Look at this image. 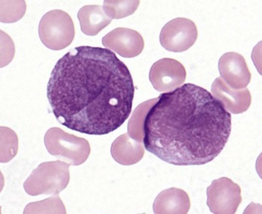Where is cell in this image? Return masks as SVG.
I'll return each mask as SVG.
<instances>
[{
	"mask_svg": "<svg viewBox=\"0 0 262 214\" xmlns=\"http://www.w3.org/2000/svg\"><path fill=\"white\" fill-rule=\"evenodd\" d=\"M221 79L232 89H244L251 81L250 71L245 58L236 52H228L219 59Z\"/></svg>",
	"mask_w": 262,
	"mask_h": 214,
	"instance_id": "9c48e42d",
	"label": "cell"
},
{
	"mask_svg": "<svg viewBox=\"0 0 262 214\" xmlns=\"http://www.w3.org/2000/svg\"><path fill=\"white\" fill-rule=\"evenodd\" d=\"M102 44L125 58L139 56L144 47V41L139 32L128 28L114 30L103 37Z\"/></svg>",
	"mask_w": 262,
	"mask_h": 214,
	"instance_id": "30bf717a",
	"label": "cell"
},
{
	"mask_svg": "<svg viewBox=\"0 0 262 214\" xmlns=\"http://www.w3.org/2000/svg\"><path fill=\"white\" fill-rule=\"evenodd\" d=\"M190 200L183 189L170 188L161 192L154 203V213L157 214L188 213Z\"/></svg>",
	"mask_w": 262,
	"mask_h": 214,
	"instance_id": "7c38bea8",
	"label": "cell"
},
{
	"mask_svg": "<svg viewBox=\"0 0 262 214\" xmlns=\"http://www.w3.org/2000/svg\"><path fill=\"white\" fill-rule=\"evenodd\" d=\"M212 96L220 101L228 112L241 114L249 109L252 103V96L247 88L232 89L221 78H217L212 85Z\"/></svg>",
	"mask_w": 262,
	"mask_h": 214,
	"instance_id": "8fae6325",
	"label": "cell"
},
{
	"mask_svg": "<svg viewBox=\"0 0 262 214\" xmlns=\"http://www.w3.org/2000/svg\"><path fill=\"white\" fill-rule=\"evenodd\" d=\"M81 31L87 36L98 35L111 23L101 6H85L78 12Z\"/></svg>",
	"mask_w": 262,
	"mask_h": 214,
	"instance_id": "5bb4252c",
	"label": "cell"
},
{
	"mask_svg": "<svg viewBox=\"0 0 262 214\" xmlns=\"http://www.w3.org/2000/svg\"><path fill=\"white\" fill-rule=\"evenodd\" d=\"M198 37V28L193 20L177 17L168 22L160 35V44L169 52H183L194 45Z\"/></svg>",
	"mask_w": 262,
	"mask_h": 214,
	"instance_id": "52a82bcc",
	"label": "cell"
},
{
	"mask_svg": "<svg viewBox=\"0 0 262 214\" xmlns=\"http://www.w3.org/2000/svg\"><path fill=\"white\" fill-rule=\"evenodd\" d=\"M69 166L61 161L42 163L24 183L25 192L32 196L59 194L69 183Z\"/></svg>",
	"mask_w": 262,
	"mask_h": 214,
	"instance_id": "3957f363",
	"label": "cell"
},
{
	"mask_svg": "<svg viewBox=\"0 0 262 214\" xmlns=\"http://www.w3.org/2000/svg\"><path fill=\"white\" fill-rule=\"evenodd\" d=\"M111 153L113 158L123 165H133L139 162L144 155L142 142L124 134L117 138L111 145Z\"/></svg>",
	"mask_w": 262,
	"mask_h": 214,
	"instance_id": "4fadbf2b",
	"label": "cell"
},
{
	"mask_svg": "<svg viewBox=\"0 0 262 214\" xmlns=\"http://www.w3.org/2000/svg\"><path fill=\"white\" fill-rule=\"evenodd\" d=\"M135 85L129 69L104 47L79 46L58 60L47 85L56 120L73 131L105 135L132 112Z\"/></svg>",
	"mask_w": 262,
	"mask_h": 214,
	"instance_id": "6da1fadb",
	"label": "cell"
},
{
	"mask_svg": "<svg viewBox=\"0 0 262 214\" xmlns=\"http://www.w3.org/2000/svg\"><path fill=\"white\" fill-rule=\"evenodd\" d=\"M157 101V98L149 100L135 109L128 124V134L130 137L143 142L144 120L147 112Z\"/></svg>",
	"mask_w": 262,
	"mask_h": 214,
	"instance_id": "9a60e30c",
	"label": "cell"
},
{
	"mask_svg": "<svg viewBox=\"0 0 262 214\" xmlns=\"http://www.w3.org/2000/svg\"><path fill=\"white\" fill-rule=\"evenodd\" d=\"M231 115L210 92L187 83L162 93L144 123V148L177 166L203 165L222 153Z\"/></svg>",
	"mask_w": 262,
	"mask_h": 214,
	"instance_id": "7a4b0ae2",
	"label": "cell"
},
{
	"mask_svg": "<svg viewBox=\"0 0 262 214\" xmlns=\"http://www.w3.org/2000/svg\"><path fill=\"white\" fill-rule=\"evenodd\" d=\"M18 149L17 135L10 128H1V162H9L15 156Z\"/></svg>",
	"mask_w": 262,
	"mask_h": 214,
	"instance_id": "ac0fdd59",
	"label": "cell"
},
{
	"mask_svg": "<svg viewBox=\"0 0 262 214\" xmlns=\"http://www.w3.org/2000/svg\"><path fill=\"white\" fill-rule=\"evenodd\" d=\"M206 195L208 207L215 214L235 213L242 202L241 187L228 177L213 180Z\"/></svg>",
	"mask_w": 262,
	"mask_h": 214,
	"instance_id": "8992f818",
	"label": "cell"
},
{
	"mask_svg": "<svg viewBox=\"0 0 262 214\" xmlns=\"http://www.w3.org/2000/svg\"><path fill=\"white\" fill-rule=\"evenodd\" d=\"M44 142L51 155L70 165L83 164L91 153L90 142L87 139L68 134L59 128L48 130Z\"/></svg>",
	"mask_w": 262,
	"mask_h": 214,
	"instance_id": "277c9868",
	"label": "cell"
},
{
	"mask_svg": "<svg viewBox=\"0 0 262 214\" xmlns=\"http://www.w3.org/2000/svg\"><path fill=\"white\" fill-rule=\"evenodd\" d=\"M140 1H110L106 0L103 5L104 13L111 19H121L135 13Z\"/></svg>",
	"mask_w": 262,
	"mask_h": 214,
	"instance_id": "2e32d148",
	"label": "cell"
},
{
	"mask_svg": "<svg viewBox=\"0 0 262 214\" xmlns=\"http://www.w3.org/2000/svg\"><path fill=\"white\" fill-rule=\"evenodd\" d=\"M187 73L180 62L171 58H163L150 68L149 79L157 91L170 92L185 82Z\"/></svg>",
	"mask_w": 262,
	"mask_h": 214,
	"instance_id": "ba28073f",
	"label": "cell"
},
{
	"mask_svg": "<svg viewBox=\"0 0 262 214\" xmlns=\"http://www.w3.org/2000/svg\"><path fill=\"white\" fill-rule=\"evenodd\" d=\"M41 42L51 50L68 47L75 36V28L71 16L62 10L50 11L43 15L39 25Z\"/></svg>",
	"mask_w": 262,
	"mask_h": 214,
	"instance_id": "5b68a950",
	"label": "cell"
},
{
	"mask_svg": "<svg viewBox=\"0 0 262 214\" xmlns=\"http://www.w3.org/2000/svg\"><path fill=\"white\" fill-rule=\"evenodd\" d=\"M25 213H66V209L59 197L56 196L43 201L31 203L25 207Z\"/></svg>",
	"mask_w": 262,
	"mask_h": 214,
	"instance_id": "e0dca14e",
	"label": "cell"
}]
</instances>
